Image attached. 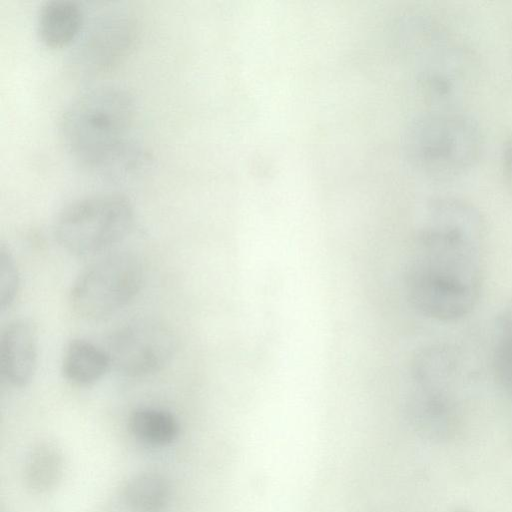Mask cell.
<instances>
[{"instance_id": "6da1fadb", "label": "cell", "mask_w": 512, "mask_h": 512, "mask_svg": "<svg viewBox=\"0 0 512 512\" xmlns=\"http://www.w3.org/2000/svg\"><path fill=\"white\" fill-rule=\"evenodd\" d=\"M482 260L476 212L461 201L438 202L409 261V300L419 312L436 320L451 321L467 315L481 291Z\"/></svg>"}, {"instance_id": "7a4b0ae2", "label": "cell", "mask_w": 512, "mask_h": 512, "mask_svg": "<svg viewBox=\"0 0 512 512\" xmlns=\"http://www.w3.org/2000/svg\"><path fill=\"white\" fill-rule=\"evenodd\" d=\"M135 111L127 90L114 85L92 88L71 99L61 112L60 140L83 167L117 172L138 156L130 139Z\"/></svg>"}, {"instance_id": "3957f363", "label": "cell", "mask_w": 512, "mask_h": 512, "mask_svg": "<svg viewBox=\"0 0 512 512\" xmlns=\"http://www.w3.org/2000/svg\"><path fill=\"white\" fill-rule=\"evenodd\" d=\"M134 224L130 201L119 194H97L75 200L57 215L54 236L76 256L101 253L121 242Z\"/></svg>"}, {"instance_id": "277c9868", "label": "cell", "mask_w": 512, "mask_h": 512, "mask_svg": "<svg viewBox=\"0 0 512 512\" xmlns=\"http://www.w3.org/2000/svg\"><path fill=\"white\" fill-rule=\"evenodd\" d=\"M143 280V264L135 254L128 251L106 254L76 278L70 290V307L81 319L103 320L132 301Z\"/></svg>"}, {"instance_id": "5b68a950", "label": "cell", "mask_w": 512, "mask_h": 512, "mask_svg": "<svg viewBox=\"0 0 512 512\" xmlns=\"http://www.w3.org/2000/svg\"><path fill=\"white\" fill-rule=\"evenodd\" d=\"M419 160L431 174L451 177L468 169L481 146L480 134L471 120L458 115L426 119L417 135Z\"/></svg>"}, {"instance_id": "8992f818", "label": "cell", "mask_w": 512, "mask_h": 512, "mask_svg": "<svg viewBox=\"0 0 512 512\" xmlns=\"http://www.w3.org/2000/svg\"><path fill=\"white\" fill-rule=\"evenodd\" d=\"M104 349L111 368L136 378L165 367L175 353L176 339L172 330L158 320L135 319L113 331Z\"/></svg>"}, {"instance_id": "52a82bcc", "label": "cell", "mask_w": 512, "mask_h": 512, "mask_svg": "<svg viewBox=\"0 0 512 512\" xmlns=\"http://www.w3.org/2000/svg\"><path fill=\"white\" fill-rule=\"evenodd\" d=\"M134 35V21L126 13L112 11L99 15L72 53V67L88 77L110 70L126 55Z\"/></svg>"}, {"instance_id": "ba28073f", "label": "cell", "mask_w": 512, "mask_h": 512, "mask_svg": "<svg viewBox=\"0 0 512 512\" xmlns=\"http://www.w3.org/2000/svg\"><path fill=\"white\" fill-rule=\"evenodd\" d=\"M38 362V337L27 319L10 321L0 335V371L7 383L16 388L33 379Z\"/></svg>"}, {"instance_id": "9c48e42d", "label": "cell", "mask_w": 512, "mask_h": 512, "mask_svg": "<svg viewBox=\"0 0 512 512\" xmlns=\"http://www.w3.org/2000/svg\"><path fill=\"white\" fill-rule=\"evenodd\" d=\"M83 23V9L77 2L50 0L38 11L36 31L44 45L60 48L71 43L79 35Z\"/></svg>"}, {"instance_id": "30bf717a", "label": "cell", "mask_w": 512, "mask_h": 512, "mask_svg": "<svg viewBox=\"0 0 512 512\" xmlns=\"http://www.w3.org/2000/svg\"><path fill=\"white\" fill-rule=\"evenodd\" d=\"M64 472V455L61 447L53 441H40L28 452L23 479L28 490L44 494L55 489Z\"/></svg>"}, {"instance_id": "8fae6325", "label": "cell", "mask_w": 512, "mask_h": 512, "mask_svg": "<svg viewBox=\"0 0 512 512\" xmlns=\"http://www.w3.org/2000/svg\"><path fill=\"white\" fill-rule=\"evenodd\" d=\"M110 368L106 350L80 338L68 343L61 363L63 376L78 386L94 384Z\"/></svg>"}, {"instance_id": "7c38bea8", "label": "cell", "mask_w": 512, "mask_h": 512, "mask_svg": "<svg viewBox=\"0 0 512 512\" xmlns=\"http://www.w3.org/2000/svg\"><path fill=\"white\" fill-rule=\"evenodd\" d=\"M122 495L134 512H162L171 496L168 480L156 472H141L125 483Z\"/></svg>"}, {"instance_id": "4fadbf2b", "label": "cell", "mask_w": 512, "mask_h": 512, "mask_svg": "<svg viewBox=\"0 0 512 512\" xmlns=\"http://www.w3.org/2000/svg\"><path fill=\"white\" fill-rule=\"evenodd\" d=\"M128 427L136 439L152 446L169 445L179 434V423L175 416L155 407H139L132 411Z\"/></svg>"}, {"instance_id": "5bb4252c", "label": "cell", "mask_w": 512, "mask_h": 512, "mask_svg": "<svg viewBox=\"0 0 512 512\" xmlns=\"http://www.w3.org/2000/svg\"><path fill=\"white\" fill-rule=\"evenodd\" d=\"M493 366L498 382L512 392V302L498 319Z\"/></svg>"}, {"instance_id": "9a60e30c", "label": "cell", "mask_w": 512, "mask_h": 512, "mask_svg": "<svg viewBox=\"0 0 512 512\" xmlns=\"http://www.w3.org/2000/svg\"><path fill=\"white\" fill-rule=\"evenodd\" d=\"M19 290V272L15 259L7 246L0 245V308H9Z\"/></svg>"}]
</instances>
